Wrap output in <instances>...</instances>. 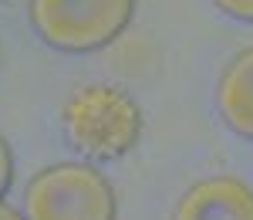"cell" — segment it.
I'll use <instances>...</instances> for the list:
<instances>
[{
    "label": "cell",
    "instance_id": "cell-2",
    "mask_svg": "<svg viewBox=\"0 0 253 220\" xmlns=\"http://www.w3.org/2000/svg\"><path fill=\"white\" fill-rule=\"evenodd\" d=\"M27 220H115L118 200L108 176L91 163H54L24 190Z\"/></svg>",
    "mask_w": 253,
    "mask_h": 220
},
{
    "label": "cell",
    "instance_id": "cell-7",
    "mask_svg": "<svg viewBox=\"0 0 253 220\" xmlns=\"http://www.w3.org/2000/svg\"><path fill=\"white\" fill-rule=\"evenodd\" d=\"M213 3L223 10V14H230V17H236V20L253 24V0H213Z\"/></svg>",
    "mask_w": 253,
    "mask_h": 220
},
{
    "label": "cell",
    "instance_id": "cell-6",
    "mask_svg": "<svg viewBox=\"0 0 253 220\" xmlns=\"http://www.w3.org/2000/svg\"><path fill=\"white\" fill-rule=\"evenodd\" d=\"M10 180H14V156H10V146L0 136V203H3V193L10 190Z\"/></svg>",
    "mask_w": 253,
    "mask_h": 220
},
{
    "label": "cell",
    "instance_id": "cell-3",
    "mask_svg": "<svg viewBox=\"0 0 253 220\" xmlns=\"http://www.w3.org/2000/svg\"><path fill=\"white\" fill-rule=\"evenodd\" d=\"M132 14L135 0H27L34 34L71 55L108 48L128 27Z\"/></svg>",
    "mask_w": 253,
    "mask_h": 220
},
{
    "label": "cell",
    "instance_id": "cell-5",
    "mask_svg": "<svg viewBox=\"0 0 253 220\" xmlns=\"http://www.w3.org/2000/svg\"><path fill=\"white\" fill-rule=\"evenodd\" d=\"M216 109L236 136L253 142V44L230 58L216 85Z\"/></svg>",
    "mask_w": 253,
    "mask_h": 220
},
{
    "label": "cell",
    "instance_id": "cell-4",
    "mask_svg": "<svg viewBox=\"0 0 253 220\" xmlns=\"http://www.w3.org/2000/svg\"><path fill=\"white\" fill-rule=\"evenodd\" d=\"M172 220H253V186L240 176H210L193 183Z\"/></svg>",
    "mask_w": 253,
    "mask_h": 220
},
{
    "label": "cell",
    "instance_id": "cell-8",
    "mask_svg": "<svg viewBox=\"0 0 253 220\" xmlns=\"http://www.w3.org/2000/svg\"><path fill=\"white\" fill-rule=\"evenodd\" d=\"M0 220H27V217H24V210H17V207L0 203Z\"/></svg>",
    "mask_w": 253,
    "mask_h": 220
},
{
    "label": "cell",
    "instance_id": "cell-1",
    "mask_svg": "<svg viewBox=\"0 0 253 220\" xmlns=\"http://www.w3.org/2000/svg\"><path fill=\"white\" fill-rule=\"evenodd\" d=\"M61 129L88 160H118L142 139V109L118 85H84L64 102Z\"/></svg>",
    "mask_w": 253,
    "mask_h": 220
}]
</instances>
